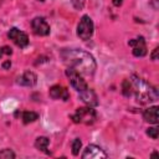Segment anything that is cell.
Returning <instances> with one entry per match:
<instances>
[{"mask_svg":"<svg viewBox=\"0 0 159 159\" xmlns=\"http://www.w3.org/2000/svg\"><path fill=\"white\" fill-rule=\"evenodd\" d=\"M4 53H2V51H1V48H0V58H1V56H2Z\"/></svg>","mask_w":159,"mask_h":159,"instance_id":"obj_25","label":"cell"},{"mask_svg":"<svg viewBox=\"0 0 159 159\" xmlns=\"http://www.w3.org/2000/svg\"><path fill=\"white\" fill-rule=\"evenodd\" d=\"M60 56L67 67L73 68L81 75H93L97 68L94 57L87 51L78 48H63Z\"/></svg>","mask_w":159,"mask_h":159,"instance_id":"obj_1","label":"cell"},{"mask_svg":"<svg viewBox=\"0 0 159 159\" xmlns=\"http://www.w3.org/2000/svg\"><path fill=\"white\" fill-rule=\"evenodd\" d=\"M122 92L125 97H130L133 94V88H132V83L129 80H124L122 83Z\"/></svg>","mask_w":159,"mask_h":159,"instance_id":"obj_16","label":"cell"},{"mask_svg":"<svg viewBox=\"0 0 159 159\" xmlns=\"http://www.w3.org/2000/svg\"><path fill=\"white\" fill-rule=\"evenodd\" d=\"M7 37H9L17 47H20V48H25V47L29 45V36H27L24 31L19 30V29H16V27H11V29L9 30Z\"/></svg>","mask_w":159,"mask_h":159,"instance_id":"obj_6","label":"cell"},{"mask_svg":"<svg viewBox=\"0 0 159 159\" xmlns=\"http://www.w3.org/2000/svg\"><path fill=\"white\" fill-rule=\"evenodd\" d=\"M71 4L76 10H82L86 4V0H71Z\"/></svg>","mask_w":159,"mask_h":159,"instance_id":"obj_20","label":"cell"},{"mask_svg":"<svg viewBox=\"0 0 159 159\" xmlns=\"http://www.w3.org/2000/svg\"><path fill=\"white\" fill-rule=\"evenodd\" d=\"M17 84L21 86H26V87H32L36 84L37 82V76L32 72V71H26L24 72L20 77H17Z\"/></svg>","mask_w":159,"mask_h":159,"instance_id":"obj_12","label":"cell"},{"mask_svg":"<svg viewBox=\"0 0 159 159\" xmlns=\"http://www.w3.org/2000/svg\"><path fill=\"white\" fill-rule=\"evenodd\" d=\"M36 119H39V114L36 112H32V111H26L22 113V120L25 124H29V123H32L35 122Z\"/></svg>","mask_w":159,"mask_h":159,"instance_id":"obj_15","label":"cell"},{"mask_svg":"<svg viewBox=\"0 0 159 159\" xmlns=\"http://www.w3.org/2000/svg\"><path fill=\"white\" fill-rule=\"evenodd\" d=\"M50 97L53 98V99L68 101L70 99V93L65 87H62L60 84H55L50 88Z\"/></svg>","mask_w":159,"mask_h":159,"instance_id":"obj_11","label":"cell"},{"mask_svg":"<svg viewBox=\"0 0 159 159\" xmlns=\"http://www.w3.org/2000/svg\"><path fill=\"white\" fill-rule=\"evenodd\" d=\"M133 88V94L135 96V99L140 104H147L150 102H154L158 99V91L155 87L150 86L148 82H145L143 78L133 75L129 78Z\"/></svg>","mask_w":159,"mask_h":159,"instance_id":"obj_2","label":"cell"},{"mask_svg":"<svg viewBox=\"0 0 159 159\" xmlns=\"http://www.w3.org/2000/svg\"><path fill=\"white\" fill-rule=\"evenodd\" d=\"M37 1H45V0H37Z\"/></svg>","mask_w":159,"mask_h":159,"instance_id":"obj_26","label":"cell"},{"mask_svg":"<svg viewBox=\"0 0 159 159\" xmlns=\"http://www.w3.org/2000/svg\"><path fill=\"white\" fill-rule=\"evenodd\" d=\"M11 67V62H10V60H6L5 62H2V68L4 70H9Z\"/></svg>","mask_w":159,"mask_h":159,"instance_id":"obj_22","label":"cell"},{"mask_svg":"<svg viewBox=\"0 0 159 159\" xmlns=\"http://www.w3.org/2000/svg\"><path fill=\"white\" fill-rule=\"evenodd\" d=\"M66 76H67L68 80H70V84H71L78 93L88 88V86H87L86 81L82 78L81 73H78V72L75 71L73 68L67 67V70H66Z\"/></svg>","mask_w":159,"mask_h":159,"instance_id":"obj_5","label":"cell"},{"mask_svg":"<svg viewBox=\"0 0 159 159\" xmlns=\"http://www.w3.org/2000/svg\"><path fill=\"white\" fill-rule=\"evenodd\" d=\"M93 30H94V25L92 19L88 15H83L77 25V36L81 40H89L93 35Z\"/></svg>","mask_w":159,"mask_h":159,"instance_id":"obj_3","label":"cell"},{"mask_svg":"<svg viewBox=\"0 0 159 159\" xmlns=\"http://www.w3.org/2000/svg\"><path fill=\"white\" fill-rule=\"evenodd\" d=\"M112 2L114 6H120L123 4V0H112Z\"/></svg>","mask_w":159,"mask_h":159,"instance_id":"obj_24","label":"cell"},{"mask_svg":"<svg viewBox=\"0 0 159 159\" xmlns=\"http://www.w3.org/2000/svg\"><path fill=\"white\" fill-rule=\"evenodd\" d=\"M143 118L148 123L157 124L159 122V108H158V106H152V107L147 108L143 112Z\"/></svg>","mask_w":159,"mask_h":159,"instance_id":"obj_13","label":"cell"},{"mask_svg":"<svg viewBox=\"0 0 159 159\" xmlns=\"http://www.w3.org/2000/svg\"><path fill=\"white\" fill-rule=\"evenodd\" d=\"M78 94H80V99L84 104H87L88 107H96L98 104V98H97V96H96V93H94L93 89L87 88V89L80 92Z\"/></svg>","mask_w":159,"mask_h":159,"instance_id":"obj_10","label":"cell"},{"mask_svg":"<svg viewBox=\"0 0 159 159\" xmlns=\"http://www.w3.org/2000/svg\"><path fill=\"white\" fill-rule=\"evenodd\" d=\"M82 158L83 159H104L107 158V154L101 147L96 144H89L82 153Z\"/></svg>","mask_w":159,"mask_h":159,"instance_id":"obj_7","label":"cell"},{"mask_svg":"<svg viewBox=\"0 0 159 159\" xmlns=\"http://www.w3.org/2000/svg\"><path fill=\"white\" fill-rule=\"evenodd\" d=\"M16 155L11 149H2L0 152V159H14Z\"/></svg>","mask_w":159,"mask_h":159,"instance_id":"obj_18","label":"cell"},{"mask_svg":"<svg viewBox=\"0 0 159 159\" xmlns=\"http://www.w3.org/2000/svg\"><path fill=\"white\" fill-rule=\"evenodd\" d=\"M31 26H32L34 32L39 36H47L51 31L50 25L47 24V21L43 17H35L31 21Z\"/></svg>","mask_w":159,"mask_h":159,"instance_id":"obj_8","label":"cell"},{"mask_svg":"<svg viewBox=\"0 0 159 159\" xmlns=\"http://www.w3.org/2000/svg\"><path fill=\"white\" fill-rule=\"evenodd\" d=\"M48 143H50L48 138H46V137H37L36 140H35V147L39 150H41V152H46V149L48 147Z\"/></svg>","mask_w":159,"mask_h":159,"instance_id":"obj_14","label":"cell"},{"mask_svg":"<svg viewBox=\"0 0 159 159\" xmlns=\"http://www.w3.org/2000/svg\"><path fill=\"white\" fill-rule=\"evenodd\" d=\"M1 51H2L4 55H11V53H12V50H11L9 46H4V47L1 48Z\"/></svg>","mask_w":159,"mask_h":159,"instance_id":"obj_21","label":"cell"},{"mask_svg":"<svg viewBox=\"0 0 159 159\" xmlns=\"http://www.w3.org/2000/svg\"><path fill=\"white\" fill-rule=\"evenodd\" d=\"M82 148V142L80 138H75L72 142V154L73 155H78L80 149Z\"/></svg>","mask_w":159,"mask_h":159,"instance_id":"obj_17","label":"cell"},{"mask_svg":"<svg viewBox=\"0 0 159 159\" xmlns=\"http://www.w3.org/2000/svg\"><path fill=\"white\" fill-rule=\"evenodd\" d=\"M71 118L75 123L92 124L96 119V112L92 107H82V108H77L76 113L72 114Z\"/></svg>","mask_w":159,"mask_h":159,"instance_id":"obj_4","label":"cell"},{"mask_svg":"<svg viewBox=\"0 0 159 159\" xmlns=\"http://www.w3.org/2000/svg\"><path fill=\"white\" fill-rule=\"evenodd\" d=\"M158 51H159V48H158V47H155V48H154V51H153V53H152V56H150L153 61H155V60H157V57H158Z\"/></svg>","mask_w":159,"mask_h":159,"instance_id":"obj_23","label":"cell"},{"mask_svg":"<svg viewBox=\"0 0 159 159\" xmlns=\"http://www.w3.org/2000/svg\"><path fill=\"white\" fill-rule=\"evenodd\" d=\"M147 134L152 138V139H157L159 137V129L157 127H150L147 129Z\"/></svg>","mask_w":159,"mask_h":159,"instance_id":"obj_19","label":"cell"},{"mask_svg":"<svg viewBox=\"0 0 159 159\" xmlns=\"http://www.w3.org/2000/svg\"><path fill=\"white\" fill-rule=\"evenodd\" d=\"M128 45L132 46V48H133L132 52L135 57H143L147 55V45H145V41L142 36L133 39V40H129Z\"/></svg>","mask_w":159,"mask_h":159,"instance_id":"obj_9","label":"cell"}]
</instances>
